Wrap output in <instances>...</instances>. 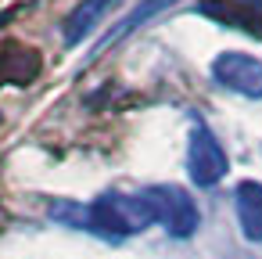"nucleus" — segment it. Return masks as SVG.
Wrapping results in <instances>:
<instances>
[{"label":"nucleus","instance_id":"nucleus-1","mask_svg":"<svg viewBox=\"0 0 262 259\" xmlns=\"http://www.w3.org/2000/svg\"><path fill=\"white\" fill-rule=\"evenodd\" d=\"M47 212H51V220H58V223H65V227L90 230V234L108 237V241H122V237L140 234V230H147L151 223H158V212H155V202L147 198V191H137V194L104 191V194L94 198L90 205L54 202Z\"/></svg>","mask_w":262,"mask_h":259},{"label":"nucleus","instance_id":"nucleus-2","mask_svg":"<svg viewBox=\"0 0 262 259\" xmlns=\"http://www.w3.org/2000/svg\"><path fill=\"white\" fill-rule=\"evenodd\" d=\"M230 169V158H226V148L219 144V137L205 126V123H194L190 130V144H187V176L194 187H215Z\"/></svg>","mask_w":262,"mask_h":259},{"label":"nucleus","instance_id":"nucleus-3","mask_svg":"<svg viewBox=\"0 0 262 259\" xmlns=\"http://www.w3.org/2000/svg\"><path fill=\"white\" fill-rule=\"evenodd\" d=\"M147 198L155 202V212H158V223L172 234V237H190L198 227H201V212H198V202L190 198V191L176 187V184H151L144 187Z\"/></svg>","mask_w":262,"mask_h":259},{"label":"nucleus","instance_id":"nucleus-4","mask_svg":"<svg viewBox=\"0 0 262 259\" xmlns=\"http://www.w3.org/2000/svg\"><path fill=\"white\" fill-rule=\"evenodd\" d=\"M212 79L241 97H262V58L241 54V51H223L212 62Z\"/></svg>","mask_w":262,"mask_h":259},{"label":"nucleus","instance_id":"nucleus-5","mask_svg":"<svg viewBox=\"0 0 262 259\" xmlns=\"http://www.w3.org/2000/svg\"><path fill=\"white\" fill-rule=\"evenodd\" d=\"M194 11L223 26L244 29L251 36H262V8L255 0H201V4H194Z\"/></svg>","mask_w":262,"mask_h":259},{"label":"nucleus","instance_id":"nucleus-6","mask_svg":"<svg viewBox=\"0 0 262 259\" xmlns=\"http://www.w3.org/2000/svg\"><path fill=\"white\" fill-rule=\"evenodd\" d=\"M233 209L241 234L248 241H262V184L258 180H241L233 187Z\"/></svg>","mask_w":262,"mask_h":259},{"label":"nucleus","instance_id":"nucleus-7","mask_svg":"<svg viewBox=\"0 0 262 259\" xmlns=\"http://www.w3.org/2000/svg\"><path fill=\"white\" fill-rule=\"evenodd\" d=\"M115 4V0H83V4L61 22V36H65V44L69 47H76L83 36H90L94 33V26L104 18V11Z\"/></svg>","mask_w":262,"mask_h":259},{"label":"nucleus","instance_id":"nucleus-8","mask_svg":"<svg viewBox=\"0 0 262 259\" xmlns=\"http://www.w3.org/2000/svg\"><path fill=\"white\" fill-rule=\"evenodd\" d=\"M169 4H176V0H140V4H137V8H133V11H129V15H126V18L119 22V29H112V33L104 36V44L129 36V33H133V29H140V26H144L147 18H155L158 11H165Z\"/></svg>","mask_w":262,"mask_h":259}]
</instances>
